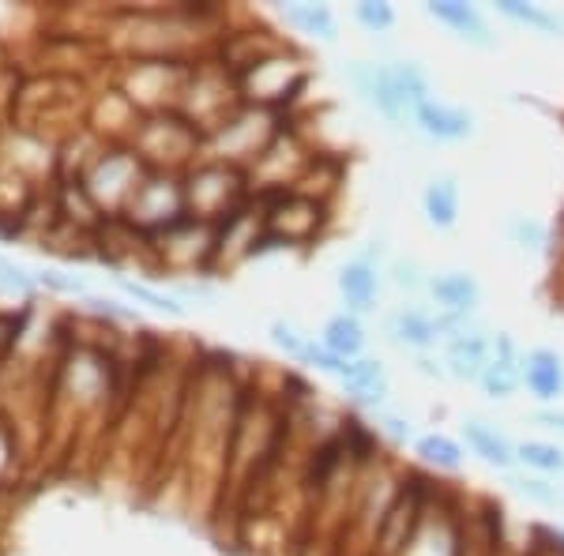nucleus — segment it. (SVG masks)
<instances>
[{"instance_id":"nucleus-15","label":"nucleus","mask_w":564,"mask_h":556,"mask_svg":"<svg viewBox=\"0 0 564 556\" xmlns=\"http://www.w3.org/2000/svg\"><path fill=\"white\" fill-rule=\"evenodd\" d=\"M414 455L425 462V467H436L444 473H459L463 470V448L452 436L444 433H425L414 440Z\"/></svg>"},{"instance_id":"nucleus-2","label":"nucleus","mask_w":564,"mask_h":556,"mask_svg":"<svg viewBox=\"0 0 564 556\" xmlns=\"http://www.w3.org/2000/svg\"><path fill=\"white\" fill-rule=\"evenodd\" d=\"M350 84L354 90H358L366 102L377 109L384 121L391 124H403L406 117H411V109H406L403 102L395 98V90H391L388 76H384V61H354V65L347 68Z\"/></svg>"},{"instance_id":"nucleus-20","label":"nucleus","mask_w":564,"mask_h":556,"mask_svg":"<svg viewBox=\"0 0 564 556\" xmlns=\"http://www.w3.org/2000/svg\"><path fill=\"white\" fill-rule=\"evenodd\" d=\"M391 282H395L399 290H406V294H417V290H430V279L422 275L417 260H395V263H391Z\"/></svg>"},{"instance_id":"nucleus-27","label":"nucleus","mask_w":564,"mask_h":556,"mask_svg":"<svg viewBox=\"0 0 564 556\" xmlns=\"http://www.w3.org/2000/svg\"><path fill=\"white\" fill-rule=\"evenodd\" d=\"M414 369L422 372V377H433V380H441V377H444V364H436V361H430V358H417V361H414Z\"/></svg>"},{"instance_id":"nucleus-6","label":"nucleus","mask_w":564,"mask_h":556,"mask_svg":"<svg viewBox=\"0 0 564 556\" xmlns=\"http://www.w3.org/2000/svg\"><path fill=\"white\" fill-rule=\"evenodd\" d=\"M494 342L497 353L486 364V372H481L478 388L486 391V399H512L523 384V358L516 353V342L505 339V335H497Z\"/></svg>"},{"instance_id":"nucleus-16","label":"nucleus","mask_w":564,"mask_h":556,"mask_svg":"<svg viewBox=\"0 0 564 556\" xmlns=\"http://www.w3.org/2000/svg\"><path fill=\"white\" fill-rule=\"evenodd\" d=\"M516 462L539 473H564V448L545 440H520L516 444Z\"/></svg>"},{"instance_id":"nucleus-12","label":"nucleus","mask_w":564,"mask_h":556,"mask_svg":"<svg viewBox=\"0 0 564 556\" xmlns=\"http://www.w3.org/2000/svg\"><path fill=\"white\" fill-rule=\"evenodd\" d=\"M335 358L343 361H358L366 358V327L358 324V316L343 313V316H332L324 324V339H321Z\"/></svg>"},{"instance_id":"nucleus-23","label":"nucleus","mask_w":564,"mask_h":556,"mask_svg":"<svg viewBox=\"0 0 564 556\" xmlns=\"http://www.w3.org/2000/svg\"><path fill=\"white\" fill-rule=\"evenodd\" d=\"M0 282H4V286H12V290H31L34 286V279L26 275L23 268H12L8 260H0Z\"/></svg>"},{"instance_id":"nucleus-26","label":"nucleus","mask_w":564,"mask_h":556,"mask_svg":"<svg viewBox=\"0 0 564 556\" xmlns=\"http://www.w3.org/2000/svg\"><path fill=\"white\" fill-rule=\"evenodd\" d=\"M534 422L553 428V433H564V410H539V414H534Z\"/></svg>"},{"instance_id":"nucleus-21","label":"nucleus","mask_w":564,"mask_h":556,"mask_svg":"<svg viewBox=\"0 0 564 556\" xmlns=\"http://www.w3.org/2000/svg\"><path fill=\"white\" fill-rule=\"evenodd\" d=\"M508 237H512L516 244H523V249H542L545 226L534 222V218H512V222H508Z\"/></svg>"},{"instance_id":"nucleus-10","label":"nucleus","mask_w":564,"mask_h":556,"mask_svg":"<svg viewBox=\"0 0 564 556\" xmlns=\"http://www.w3.org/2000/svg\"><path fill=\"white\" fill-rule=\"evenodd\" d=\"M422 211L425 222L436 230H452L459 222V185L456 177H433L422 193Z\"/></svg>"},{"instance_id":"nucleus-11","label":"nucleus","mask_w":564,"mask_h":556,"mask_svg":"<svg viewBox=\"0 0 564 556\" xmlns=\"http://www.w3.org/2000/svg\"><path fill=\"white\" fill-rule=\"evenodd\" d=\"M384 76H388V84H391V90H395L399 102L411 109V117H414L417 106L433 98L430 95V76H425L414 61H384Z\"/></svg>"},{"instance_id":"nucleus-9","label":"nucleus","mask_w":564,"mask_h":556,"mask_svg":"<svg viewBox=\"0 0 564 556\" xmlns=\"http://www.w3.org/2000/svg\"><path fill=\"white\" fill-rule=\"evenodd\" d=\"M463 440H467V448L475 451L481 462H489V467H497V470L516 467V444L508 440L505 433H497V425L481 422V417H470V422H463Z\"/></svg>"},{"instance_id":"nucleus-17","label":"nucleus","mask_w":564,"mask_h":556,"mask_svg":"<svg viewBox=\"0 0 564 556\" xmlns=\"http://www.w3.org/2000/svg\"><path fill=\"white\" fill-rule=\"evenodd\" d=\"M354 20L366 26L369 34H388L399 23V15L384 0H361V4H354Z\"/></svg>"},{"instance_id":"nucleus-19","label":"nucleus","mask_w":564,"mask_h":556,"mask_svg":"<svg viewBox=\"0 0 564 556\" xmlns=\"http://www.w3.org/2000/svg\"><path fill=\"white\" fill-rule=\"evenodd\" d=\"M516 492H520L527 504H539V508H557L561 504L557 486H550L545 478H520L516 481Z\"/></svg>"},{"instance_id":"nucleus-5","label":"nucleus","mask_w":564,"mask_h":556,"mask_svg":"<svg viewBox=\"0 0 564 556\" xmlns=\"http://www.w3.org/2000/svg\"><path fill=\"white\" fill-rule=\"evenodd\" d=\"M430 297L441 305L444 316H459V320H467L481 301V286L470 271H444V275L430 279Z\"/></svg>"},{"instance_id":"nucleus-22","label":"nucleus","mask_w":564,"mask_h":556,"mask_svg":"<svg viewBox=\"0 0 564 556\" xmlns=\"http://www.w3.org/2000/svg\"><path fill=\"white\" fill-rule=\"evenodd\" d=\"M271 342H275L279 350H286L290 358H302V353H305V346H308V339H302V335H297L294 327H290V324H282V320L271 324Z\"/></svg>"},{"instance_id":"nucleus-18","label":"nucleus","mask_w":564,"mask_h":556,"mask_svg":"<svg viewBox=\"0 0 564 556\" xmlns=\"http://www.w3.org/2000/svg\"><path fill=\"white\" fill-rule=\"evenodd\" d=\"M117 286H121L124 294H132L135 301H143V305L159 308V313H170V316H185V305H177V301L170 297V294H159V290L143 286V282H132V279L117 275Z\"/></svg>"},{"instance_id":"nucleus-1","label":"nucleus","mask_w":564,"mask_h":556,"mask_svg":"<svg viewBox=\"0 0 564 556\" xmlns=\"http://www.w3.org/2000/svg\"><path fill=\"white\" fill-rule=\"evenodd\" d=\"M497 342L489 339L486 331H475V327H459L448 342H444V372L456 380H470L478 384L486 364L494 361Z\"/></svg>"},{"instance_id":"nucleus-14","label":"nucleus","mask_w":564,"mask_h":556,"mask_svg":"<svg viewBox=\"0 0 564 556\" xmlns=\"http://www.w3.org/2000/svg\"><path fill=\"white\" fill-rule=\"evenodd\" d=\"M494 8H497V15H505V20L534 26V31L550 34V39H561V34H564V15L550 12V8H542V4H523V0H497Z\"/></svg>"},{"instance_id":"nucleus-25","label":"nucleus","mask_w":564,"mask_h":556,"mask_svg":"<svg viewBox=\"0 0 564 556\" xmlns=\"http://www.w3.org/2000/svg\"><path fill=\"white\" fill-rule=\"evenodd\" d=\"M42 282H50V286H57V290H72V294H84V282L79 279H61L57 271H42Z\"/></svg>"},{"instance_id":"nucleus-24","label":"nucleus","mask_w":564,"mask_h":556,"mask_svg":"<svg viewBox=\"0 0 564 556\" xmlns=\"http://www.w3.org/2000/svg\"><path fill=\"white\" fill-rule=\"evenodd\" d=\"M380 425H384V433L395 436V440H414V428H411V422H403V417L380 414Z\"/></svg>"},{"instance_id":"nucleus-8","label":"nucleus","mask_w":564,"mask_h":556,"mask_svg":"<svg viewBox=\"0 0 564 556\" xmlns=\"http://www.w3.org/2000/svg\"><path fill=\"white\" fill-rule=\"evenodd\" d=\"M335 286H339L343 301H347L350 316L354 313H372V305H377V297H380V271L372 268L369 260H350L339 268Z\"/></svg>"},{"instance_id":"nucleus-4","label":"nucleus","mask_w":564,"mask_h":556,"mask_svg":"<svg viewBox=\"0 0 564 556\" xmlns=\"http://www.w3.org/2000/svg\"><path fill=\"white\" fill-rule=\"evenodd\" d=\"M425 15L436 23H444L448 31H456L459 39L470 45H481V50H494L497 45L486 15H481L475 4H463V0H430V4H425Z\"/></svg>"},{"instance_id":"nucleus-7","label":"nucleus","mask_w":564,"mask_h":556,"mask_svg":"<svg viewBox=\"0 0 564 556\" xmlns=\"http://www.w3.org/2000/svg\"><path fill=\"white\" fill-rule=\"evenodd\" d=\"M523 384L542 403H557L564 395V358L557 350H527L523 353Z\"/></svg>"},{"instance_id":"nucleus-13","label":"nucleus","mask_w":564,"mask_h":556,"mask_svg":"<svg viewBox=\"0 0 564 556\" xmlns=\"http://www.w3.org/2000/svg\"><path fill=\"white\" fill-rule=\"evenodd\" d=\"M282 20L297 31L313 34L321 42H335L339 39V23H335V12L327 4H286L282 8Z\"/></svg>"},{"instance_id":"nucleus-3","label":"nucleus","mask_w":564,"mask_h":556,"mask_svg":"<svg viewBox=\"0 0 564 556\" xmlns=\"http://www.w3.org/2000/svg\"><path fill=\"white\" fill-rule=\"evenodd\" d=\"M411 121H414L417 132L430 135V140H436V143H463V140L475 135V113H470V109L436 102V98L417 106Z\"/></svg>"}]
</instances>
